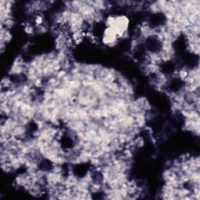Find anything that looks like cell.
<instances>
[{
  "label": "cell",
  "instance_id": "2",
  "mask_svg": "<svg viewBox=\"0 0 200 200\" xmlns=\"http://www.w3.org/2000/svg\"><path fill=\"white\" fill-rule=\"evenodd\" d=\"M1 25L6 27V29H8V30H11L13 27H14V25H15V21H14L13 18L9 19V20H7V21L4 22V24Z\"/></svg>",
  "mask_w": 200,
  "mask_h": 200
},
{
  "label": "cell",
  "instance_id": "1",
  "mask_svg": "<svg viewBox=\"0 0 200 200\" xmlns=\"http://www.w3.org/2000/svg\"><path fill=\"white\" fill-rule=\"evenodd\" d=\"M24 26H25L24 30L27 34L30 35V34H33L35 32V28L33 25H31V24H25V25H24Z\"/></svg>",
  "mask_w": 200,
  "mask_h": 200
}]
</instances>
